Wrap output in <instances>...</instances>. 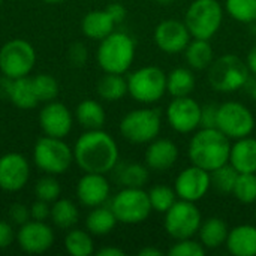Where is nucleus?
Instances as JSON below:
<instances>
[{"label": "nucleus", "mask_w": 256, "mask_h": 256, "mask_svg": "<svg viewBox=\"0 0 256 256\" xmlns=\"http://www.w3.org/2000/svg\"><path fill=\"white\" fill-rule=\"evenodd\" d=\"M30 178V164L21 153H6L0 156V189L4 192H20Z\"/></svg>", "instance_id": "nucleus-16"}, {"label": "nucleus", "mask_w": 256, "mask_h": 256, "mask_svg": "<svg viewBox=\"0 0 256 256\" xmlns=\"http://www.w3.org/2000/svg\"><path fill=\"white\" fill-rule=\"evenodd\" d=\"M218 129L231 141L249 136L255 129L254 112L242 102H224L218 111Z\"/></svg>", "instance_id": "nucleus-12"}, {"label": "nucleus", "mask_w": 256, "mask_h": 256, "mask_svg": "<svg viewBox=\"0 0 256 256\" xmlns=\"http://www.w3.org/2000/svg\"><path fill=\"white\" fill-rule=\"evenodd\" d=\"M231 140L218 128H200L189 141L188 156L192 165L208 172L230 162Z\"/></svg>", "instance_id": "nucleus-2"}, {"label": "nucleus", "mask_w": 256, "mask_h": 256, "mask_svg": "<svg viewBox=\"0 0 256 256\" xmlns=\"http://www.w3.org/2000/svg\"><path fill=\"white\" fill-rule=\"evenodd\" d=\"M228 15L243 24L256 21V0H225Z\"/></svg>", "instance_id": "nucleus-36"}, {"label": "nucleus", "mask_w": 256, "mask_h": 256, "mask_svg": "<svg viewBox=\"0 0 256 256\" xmlns=\"http://www.w3.org/2000/svg\"><path fill=\"white\" fill-rule=\"evenodd\" d=\"M15 238H16V232L14 231L12 224L6 220H0V250L8 249Z\"/></svg>", "instance_id": "nucleus-45"}, {"label": "nucleus", "mask_w": 256, "mask_h": 256, "mask_svg": "<svg viewBox=\"0 0 256 256\" xmlns=\"http://www.w3.org/2000/svg\"><path fill=\"white\" fill-rule=\"evenodd\" d=\"M135 40L128 33L114 30L99 40L96 60L104 72L124 75L135 60Z\"/></svg>", "instance_id": "nucleus-3"}, {"label": "nucleus", "mask_w": 256, "mask_h": 256, "mask_svg": "<svg viewBox=\"0 0 256 256\" xmlns=\"http://www.w3.org/2000/svg\"><path fill=\"white\" fill-rule=\"evenodd\" d=\"M178 159V147L168 138H156L148 142L144 154L146 165L153 171H166L176 165Z\"/></svg>", "instance_id": "nucleus-20"}, {"label": "nucleus", "mask_w": 256, "mask_h": 256, "mask_svg": "<svg viewBox=\"0 0 256 256\" xmlns=\"http://www.w3.org/2000/svg\"><path fill=\"white\" fill-rule=\"evenodd\" d=\"M210 188H212L210 172L196 165H190L183 171H180L174 183V190L177 194V198L190 202L201 201L207 195Z\"/></svg>", "instance_id": "nucleus-15"}, {"label": "nucleus", "mask_w": 256, "mask_h": 256, "mask_svg": "<svg viewBox=\"0 0 256 256\" xmlns=\"http://www.w3.org/2000/svg\"><path fill=\"white\" fill-rule=\"evenodd\" d=\"M128 94L140 104L153 105L166 93V74L158 66H144L128 76Z\"/></svg>", "instance_id": "nucleus-8"}, {"label": "nucleus", "mask_w": 256, "mask_h": 256, "mask_svg": "<svg viewBox=\"0 0 256 256\" xmlns=\"http://www.w3.org/2000/svg\"><path fill=\"white\" fill-rule=\"evenodd\" d=\"M218 111H219V105L216 104H207L201 106L200 128H218Z\"/></svg>", "instance_id": "nucleus-43"}, {"label": "nucleus", "mask_w": 256, "mask_h": 256, "mask_svg": "<svg viewBox=\"0 0 256 256\" xmlns=\"http://www.w3.org/2000/svg\"><path fill=\"white\" fill-rule=\"evenodd\" d=\"M225 246L234 256H256V226L238 225L230 230Z\"/></svg>", "instance_id": "nucleus-22"}, {"label": "nucleus", "mask_w": 256, "mask_h": 256, "mask_svg": "<svg viewBox=\"0 0 256 256\" xmlns=\"http://www.w3.org/2000/svg\"><path fill=\"white\" fill-rule=\"evenodd\" d=\"M230 164L237 170L238 174H256V138L249 135L236 140L231 146Z\"/></svg>", "instance_id": "nucleus-21"}, {"label": "nucleus", "mask_w": 256, "mask_h": 256, "mask_svg": "<svg viewBox=\"0 0 256 256\" xmlns=\"http://www.w3.org/2000/svg\"><path fill=\"white\" fill-rule=\"evenodd\" d=\"M110 207L118 224L124 225L142 224L153 212L148 192H146L144 188H123L112 196Z\"/></svg>", "instance_id": "nucleus-9"}, {"label": "nucleus", "mask_w": 256, "mask_h": 256, "mask_svg": "<svg viewBox=\"0 0 256 256\" xmlns=\"http://www.w3.org/2000/svg\"><path fill=\"white\" fill-rule=\"evenodd\" d=\"M232 195L242 204L256 202V174L252 172L238 174Z\"/></svg>", "instance_id": "nucleus-38"}, {"label": "nucleus", "mask_w": 256, "mask_h": 256, "mask_svg": "<svg viewBox=\"0 0 256 256\" xmlns=\"http://www.w3.org/2000/svg\"><path fill=\"white\" fill-rule=\"evenodd\" d=\"M118 220L114 212L111 210V207H106L105 204L92 208V212L86 218V230L94 237L108 236L116 228Z\"/></svg>", "instance_id": "nucleus-26"}, {"label": "nucleus", "mask_w": 256, "mask_h": 256, "mask_svg": "<svg viewBox=\"0 0 256 256\" xmlns=\"http://www.w3.org/2000/svg\"><path fill=\"white\" fill-rule=\"evenodd\" d=\"M196 78L190 68H176L166 74V93L172 98L190 96L195 90Z\"/></svg>", "instance_id": "nucleus-29"}, {"label": "nucleus", "mask_w": 256, "mask_h": 256, "mask_svg": "<svg viewBox=\"0 0 256 256\" xmlns=\"http://www.w3.org/2000/svg\"><path fill=\"white\" fill-rule=\"evenodd\" d=\"M87 58H88V50H87V46L84 44L75 42V44H72L69 46V50H68V60H69V63L72 66L81 68V66L86 64Z\"/></svg>", "instance_id": "nucleus-42"}, {"label": "nucleus", "mask_w": 256, "mask_h": 256, "mask_svg": "<svg viewBox=\"0 0 256 256\" xmlns=\"http://www.w3.org/2000/svg\"><path fill=\"white\" fill-rule=\"evenodd\" d=\"M249 75L250 70L246 62H243L238 56L224 54L210 64L207 81L216 92L232 93L248 84Z\"/></svg>", "instance_id": "nucleus-4"}, {"label": "nucleus", "mask_w": 256, "mask_h": 256, "mask_svg": "<svg viewBox=\"0 0 256 256\" xmlns=\"http://www.w3.org/2000/svg\"><path fill=\"white\" fill-rule=\"evenodd\" d=\"M8 218H9V222L12 225L21 226V225H24L26 222H28L32 219V216H30V207H27L22 202H14V204L9 206Z\"/></svg>", "instance_id": "nucleus-41"}, {"label": "nucleus", "mask_w": 256, "mask_h": 256, "mask_svg": "<svg viewBox=\"0 0 256 256\" xmlns=\"http://www.w3.org/2000/svg\"><path fill=\"white\" fill-rule=\"evenodd\" d=\"M30 216L33 220L46 222V219H50V216H51V204L45 202L42 200H36L30 206Z\"/></svg>", "instance_id": "nucleus-44"}, {"label": "nucleus", "mask_w": 256, "mask_h": 256, "mask_svg": "<svg viewBox=\"0 0 256 256\" xmlns=\"http://www.w3.org/2000/svg\"><path fill=\"white\" fill-rule=\"evenodd\" d=\"M228 232H230V228L226 222L220 218L213 216L206 220L202 219V224L198 231V237H200L201 244L207 250H213L226 243Z\"/></svg>", "instance_id": "nucleus-24"}, {"label": "nucleus", "mask_w": 256, "mask_h": 256, "mask_svg": "<svg viewBox=\"0 0 256 256\" xmlns=\"http://www.w3.org/2000/svg\"><path fill=\"white\" fill-rule=\"evenodd\" d=\"M202 224V216L195 202L177 200L174 206L165 213L164 226L174 240L192 238L198 234Z\"/></svg>", "instance_id": "nucleus-11"}, {"label": "nucleus", "mask_w": 256, "mask_h": 256, "mask_svg": "<svg viewBox=\"0 0 256 256\" xmlns=\"http://www.w3.org/2000/svg\"><path fill=\"white\" fill-rule=\"evenodd\" d=\"M96 92L100 99L106 102H117L128 94V80L122 74H108L98 81Z\"/></svg>", "instance_id": "nucleus-30"}, {"label": "nucleus", "mask_w": 256, "mask_h": 256, "mask_svg": "<svg viewBox=\"0 0 256 256\" xmlns=\"http://www.w3.org/2000/svg\"><path fill=\"white\" fill-rule=\"evenodd\" d=\"M15 240L22 252L30 255H40L52 248L56 236L46 222L30 219L24 225L18 226Z\"/></svg>", "instance_id": "nucleus-14"}, {"label": "nucleus", "mask_w": 256, "mask_h": 256, "mask_svg": "<svg viewBox=\"0 0 256 256\" xmlns=\"http://www.w3.org/2000/svg\"><path fill=\"white\" fill-rule=\"evenodd\" d=\"M140 256H162L164 252L158 248H153V246H147V248H142L140 252H138Z\"/></svg>", "instance_id": "nucleus-49"}, {"label": "nucleus", "mask_w": 256, "mask_h": 256, "mask_svg": "<svg viewBox=\"0 0 256 256\" xmlns=\"http://www.w3.org/2000/svg\"><path fill=\"white\" fill-rule=\"evenodd\" d=\"M154 2H158L159 4H164V6H166V4H171L174 0H154Z\"/></svg>", "instance_id": "nucleus-52"}, {"label": "nucleus", "mask_w": 256, "mask_h": 256, "mask_svg": "<svg viewBox=\"0 0 256 256\" xmlns=\"http://www.w3.org/2000/svg\"><path fill=\"white\" fill-rule=\"evenodd\" d=\"M64 250L72 256H90L94 254L93 236L87 230L70 228L64 236Z\"/></svg>", "instance_id": "nucleus-33"}, {"label": "nucleus", "mask_w": 256, "mask_h": 256, "mask_svg": "<svg viewBox=\"0 0 256 256\" xmlns=\"http://www.w3.org/2000/svg\"><path fill=\"white\" fill-rule=\"evenodd\" d=\"M192 34L180 20H165L160 21L154 28V44L156 46L166 54L183 52L190 42Z\"/></svg>", "instance_id": "nucleus-17"}, {"label": "nucleus", "mask_w": 256, "mask_h": 256, "mask_svg": "<svg viewBox=\"0 0 256 256\" xmlns=\"http://www.w3.org/2000/svg\"><path fill=\"white\" fill-rule=\"evenodd\" d=\"M111 195V186L105 174L84 172L76 183V198L80 204L88 208L104 206Z\"/></svg>", "instance_id": "nucleus-19"}, {"label": "nucleus", "mask_w": 256, "mask_h": 256, "mask_svg": "<svg viewBox=\"0 0 256 256\" xmlns=\"http://www.w3.org/2000/svg\"><path fill=\"white\" fill-rule=\"evenodd\" d=\"M183 21L192 38L210 40L224 22V8L218 0H194Z\"/></svg>", "instance_id": "nucleus-7"}, {"label": "nucleus", "mask_w": 256, "mask_h": 256, "mask_svg": "<svg viewBox=\"0 0 256 256\" xmlns=\"http://www.w3.org/2000/svg\"><path fill=\"white\" fill-rule=\"evenodd\" d=\"M33 162L45 174L62 176L74 164V148L63 138L45 135L34 142Z\"/></svg>", "instance_id": "nucleus-5"}, {"label": "nucleus", "mask_w": 256, "mask_h": 256, "mask_svg": "<svg viewBox=\"0 0 256 256\" xmlns=\"http://www.w3.org/2000/svg\"><path fill=\"white\" fill-rule=\"evenodd\" d=\"M116 22L111 18V15L106 12V9L99 10H90L82 16L81 21V30L86 38L102 40L108 34L114 32Z\"/></svg>", "instance_id": "nucleus-23"}, {"label": "nucleus", "mask_w": 256, "mask_h": 256, "mask_svg": "<svg viewBox=\"0 0 256 256\" xmlns=\"http://www.w3.org/2000/svg\"><path fill=\"white\" fill-rule=\"evenodd\" d=\"M75 118L86 130L102 129L106 122L104 106L94 99H86L78 104L75 110Z\"/></svg>", "instance_id": "nucleus-27"}, {"label": "nucleus", "mask_w": 256, "mask_h": 256, "mask_svg": "<svg viewBox=\"0 0 256 256\" xmlns=\"http://www.w3.org/2000/svg\"><path fill=\"white\" fill-rule=\"evenodd\" d=\"M60 194H62V184L56 178V176L45 174L34 184V196H36V200H42L45 202L52 204L54 201H57L60 198Z\"/></svg>", "instance_id": "nucleus-39"}, {"label": "nucleus", "mask_w": 256, "mask_h": 256, "mask_svg": "<svg viewBox=\"0 0 256 256\" xmlns=\"http://www.w3.org/2000/svg\"><path fill=\"white\" fill-rule=\"evenodd\" d=\"M148 200H150L153 212L165 214L177 201V194H176L174 188H171V186L156 184L148 190Z\"/></svg>", "instance_id": "nucleus-35"}, {"label": "nucleus", "mask_w": 256, "mask_h": 256, "mask_svg": "<svg viewBox=\"0 0 256 256\" xmlns=\"http://www.w3.org/2000/svg\"><path fill=\"white\" fill-rule=\"evenodd\" d=\"M238 172L237 170L228 162L210 172V180H212V188L218 190L219 194L230 195L234 190L236 182H237Z\"/></svg>", "instance_id": "nucleus-34"}, {"label": "nucleus", "mask_w": 256, "mask_h": 256, "mask_svg": "<svg viewBox=\"0 0 256 256\" xmlns=\"http://www.w3.org/2000/svg\"><path fill=\"white\" fill-rule=\"evenodd\" d=\"M34 64L36 50L26 39H10L0 48V72L10 80L28 76Z\"/></svg>", "instance_id": "nucleus-10"}, {"label": "nucleus", "mask_w": 256, "mask_h": 256, "mask_svg": "<svg viewBox=\"0 0 256 256\" xmlns=\"http://www.w3.org/2000/svg\"><path fill=\"white\" fill-rule=\"evenodd\" d=\"M2 3H3V0H0V6H2Z\"/></svg>", "instance_id": "nucleus-53"}, {"label": "nucleus", "mask_w": 256, "mask_h": 256, "mask_svg": "<svg viewBox=\"0 0 256 256\" xmlns=\"http://www.w3.org/2000/svg\"><path fill=\"white\" fill-rule=\"evenodd\" d=\"M246 64L250 70L252 75L256 76V44L250 48V51L248 52V58H246Z\"/></svg>", "instance_id": "nucleus-48"}, {"label": "nucleus", "mask_w": 256, "mask_h": 256, "mask_svg": "<svg viewBox=\"0 0 256 256\" xmlns=\"http://www.w3.org/2000/svg\"><path fill=\"white\" fill-rule=\"evenodd\" d=\"M50 219L52 224L60 230H70L74 228L80 220V208L78 206L68 200V198H58L51 204V216Z\"/></svg>", "instance_id": "nucleus-31"}, {"label": "nucleus", "mask_w": 256, "mask_h": 256, "mask_svg": "<svg viewBox=\"0 0 256 256\" xmlns=\"http://www.w3.org/2000/svg\"><path fill=\"white\" fill-rule=\"evenodd\" d=\"M207 249L201 244L200 240L192 238H182L176 240V243L170 248V256H204Z\"/></svg>", "instance_id": "nucleus-40"}, {"label": "nucleus", "mask_w": 256, "mask_h": 256, "mask_svg": "<svg viewBox=\"0 0 256 256\" xmlns=\"http://www.w3.org/2000/svg\"><path fill=\"white\" fill-rule=\"evenodd\" d=\"M42 2H45L48 4H58V3H63L64 0H42Z\"/></svg>", "instance_id": "nucleus-51"}, {"label": "nucleus", "mask_w": 256, "mask_h": 256, "mask_svg": "<svg viewBox=\"0 0 256 256\" xmlns=\"http://www.w3.org/2000/svg\"><path fill=\"white\" fill-rule=\"evenodd\" d=\"M116 170V180L123 188H144L148 183L150 172L148 166L136 162H124L117 164Z\"/></svg>", "instance_id": "nucleus-28"}, {"label": "nucleus", "mask_w": 256, "mask_h": 256, "mask_svg": "<svg viewBox=\"0 0 256 256\" xmlns=\"http://www.w3.org/2000/svg\"><path fill=\"white\" fill-rule=\"evenodd\" d=\"M9 100L20 110H33L34 106H38L39 100L36 98L32 78L22 76L12 80Z\"/></svg>", "instance_id": "nucleus-32"}, {"label": "nucleus", "mask_w": 256, "mask_h": 256, "mask_svg": "<svg viewBox=\"0 0 256 256\" xmlns=\"http://www.w3.org/2000/svg\"><path fill=\"white\" fill-rule=\"evenodd\" d=\"M98 256H124V252L118 248H114V246H106V248H102L96 252Z\"/></svg>", "instance_id": "nucleus-47"}, {"label": "nucleus", "mask_w": 256, "mask_h": 256, "mask_svg": "<svg viewBox=\"0 0 256 256\" xmlns=\"http://www.w3.org/2000/svg\"><path fill=\"white\" fill-rule=\"evenodd\" d=\"M249 93H250V96H252V99L256 102V81L250 86V88H249Z\"/></svg>", "instance_id": "nucleus-50"}, {"label": "nucleus", "mask_w": 256, "mask_h": 256, "mask_svg": "<svg viewBox=\"0 0 256 256\" xmlns=\"http://www.w3.org/2000/svg\"><path fill=\"white\" fill-rule=\"evenodd\" d=\"M118 146L104 129L86 130L74 146V162L84 172L108 174L118 164Z\"/></svg>", "instance_id": "nucleus-1"}, {"label": "nucleus", "mask_w": 256, "mask_h": 256, "mask_svg": "<svg viewBox=\"0 0 256 256\" xmlns=\"http://www.w3.org/2000/svg\"><path fill=\"white\" fill-rule=\"evenodd\" d=\"M39 126L44 135L54 138H66L74 126L70 110L57 100L46 102L39 112Z\"/></svg>", "instance_id": "nucleus-18"}, {"label": "nucleus", "mask_w": 256, "mask_h": 256, "mask_svg": "<svg viewBox=\"0 0 256 256\" xmlns=\"http://www.w3.org/2000/svg\"><path fill=\"white\" fill-rule=\"evenodd\" d=\"M32 82H33V88H34V93H36V98L39 102H51V100H56L57 96H58V82L57 80L50 75V74H38L36 76L32 78Z\"/></svg>", "instance_id": "nucleus-37"}, {"label": "nucleus", "mask_w": 256, "mask_h": 256, "mask_svg": "<svg viewBox=\"0 0 256 256\" xmlns=\"http://www.w3.org/2000/svg\"><path fill=\"white\" fill-rule=\"evenodd\" d=\"M162 129V114L158 108H136L129 111L120 122L122 136L132 144H148L156 140Z\"/></svg>", "instance_id": "nucleus-6"}, {"label": "nucleus", "mask_w": 256, "mask_h": 256, "mask_svg": "<svg viewBox=\"0 0 256 256\" xmlns=\"http://www.w3.org/2000/svg\"><path fill=\"white\" fill-rule=\"evenodd\" d=\"M165 116L171 129L178 134H192L201 126V105L190 96L172 98Z\"/></svg>", "instance_id": "nucleus-13"}, {"label": "nucleus", "mask_w": 256, "mask_h": 256, "mask_svg": "<svg viewBox=\"0 0 256 256\" xmlns=\"http://www.w3.org/2000/svg\"><path fill=\"white\" fill-rule=\"evenodd\" d=\"M106 12L111 15V18L114 20L116 24L123 22L124 18H126V8L122 3H117V2L116 3H110L106 6Z\"/></svg>", "instance_id": "nucleus-46"}, {"label": "nucleus", "mask_w": 256, "mask_h": 256, "mask_svg": "<svg viewBox=\"0 0 256 256\" xmlns=\"http://www.w3.org/2000/svg\"><path fill=\"white\" fill-rule=\"evenodd\" d=\"M184 58L190 69L194 70H206L214 60V51L207 39H190L184 50Z\"/></svg>", "instance_id": "nucleus-25"}]
</instances>
